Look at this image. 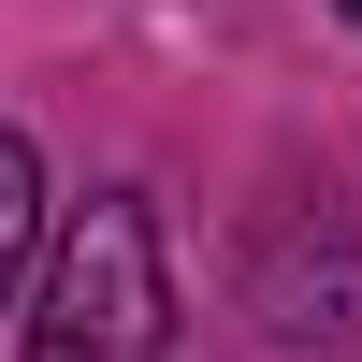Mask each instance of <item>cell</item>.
Instances as JSON below:
<instances>
[{"instance_id":"obj_1","label":"cell","mask_w":362,"mask_h":362,"mask_svg":"<svg viewBox=\"0 0 362 362\" xmlns=\"http://www.w3.org/2000/svg\"><path fill=\"white\" fill-rule=\"evenodd\" d=\"M160 334H174L160 218H145V189H102L29 290V362H160Z\"/></svg>"},{"instance_id":"obj_2","label":"cell","mask_w":362,"mask_h":362,"mask_svg":"<svg viewBox=\"0 0 362 362\" xmlns=\"http://www.w3.org/2000/svg\"><path fill=\"white\" fill-rule=\"evenodd\" d=\"M29 247H44V145L0 116V305L29 290Z\"/></svg>"},{"instance_id":"obj_3","label":"cell","mask_w":362,"mask_h":362,"mask_svg":"<svg viewBox=\"0 0 362 362\" xmlns=\"http://www.w3.org/2000/svg\"><path fill=\"white\" fill-rule=\"evenodd\" d=\"M334 15H348V29H362V0H334Z\"/></svg>"}]
</instances>
